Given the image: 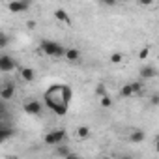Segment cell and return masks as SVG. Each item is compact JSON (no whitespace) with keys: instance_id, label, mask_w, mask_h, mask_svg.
<instances>
[{"instance_id":"cell-1","label":"cell","mask_w":159,"mask_h":159,"mask_svg":"<svg viewBox=\"0 0 159 159\" xmlns=\"http://www.w3.org/2000/svg\"><path fill=\"white\" fill-rule=\"evenodd\" d=\"M71 96H73V92H71L69 86H66V84H52L47 90V94H45V103H47V107L52 112L64 116L67 112Z\"/></svg>"},{"instance_id":"cell-2","label":"cell","mask_w":159,"mask_h":159,"mask_svg":"<svg viewBox=\"0 0 159 159\" xmlns=\"http://www.w3.org/2000/svg\"><path fill=\"white\" fill-rule=\"evenodd\" d=\"M39 49L43 54H47L51 58H66V51H67V47H64L62 43L52 41V39H43L39 43Z\"/></svg>"},{"instance_id":"cell-3","label":"cell","mask_w":159,"mask_h":159,"mask_svg":"<svg viewBox=\"0 0 159 159\" xmlns=\"http://www.w3.org/2000/svg\"><path fill=\"white\" fill-rule=\"evenodd\" d=\"M43 140H45L47 146H54L56 148V146L64 144V140H66V129H52V131L45 133Z\"/></svg>"},{"instance_id":"cell-4","label":"cell","mask_w":159,"mask_h":159,"mask_svg":"<svg viewBox=\"0 0 159 159\" xmlns=\"http://www.w3.org/2000/svg\"><path fill=\"white\" fill-rule=\"evenodd\" d=\"M17 69V60L10 54H0V71L2 73H11Z\"/></svg>"},{"instance_id":"cell-5","label":"cell","mask_w":159,"mask_h":159,"mask_svg":"<svg viewBox=\"0 0 159 159\" xmlns=\"http://www.w3.org/2000/svg\"><path fill=\"white\" fill-rule=\"evenodd\" d=\"M23 109H25V112L30 114V116H39L41 111H43V105H41V101H38V99H26L25 105H23Z\"/></svg>"},{"instance_id":"cell-6","label":"cell","mask_w":159,"mask_h":159,"mask_svg":"<svg viewBox=\"0 0 159 159\" xmlns=\"http://www.w3.org/2000/svg\"><path fill=\"white\" fill-rule=\"evenodd\" d=\"M0 98H2V101L13 99L15 98V84L13 83H4L0 86Z\"/></svg>"},{"instance_id":"cell-7","label":"cell","mask_w":159,"mask_h":159,"mask_svg":"<svg viewBox=\"0 0 159 159\" xmlns=\"http://www.w3.org/2000/svg\"><path fill=\"white\" fill-rule=\"evenodd\" d=\"M144 139H146V133H144L140 127H133V129L127 131V140L133 142V144H139V142H142Z\"/></svg>"},{"instance_id":"cell-8","label":"cell","mask_w":159,"mask_h":159,"mask_svg":"<svg viewBox=\"0 0 159 159\" xmlns=\"http://www.w3.org/2000/svg\"><path fill=\"white\" fill-rule=\"evenodd\" d=\"M139 75H140L142 81H148V79H155V77H157V67L146 64V66H142V67L139 69Z\"/></svg>"},{"instance_id":"cell-9","label":"cell","mask_w":159,"mask_h":159,"mask_svg":"<svg viewBox=\"0 0 159 159\" xmlns=\"http://www.w3.org/2000/svg\"><path fill=\"white\" fill-rule=\"evenodd\" d=\"M8 10L13 11V13H25L30 10V4L28 2H21V0H15V2H8Z\"/></svg>"},{"instance_id":"cell-10","label":"cell","mask_w":159,"mask_h":159,"mask_svg":"<svg viewBox=\"0 0 159 159\" xmlns=\"http://www.w3.org/2000/svg\"><path fill=\"white\" fill-rule=\"evenodd\" d=\"M64 60H67L69 64L81 62V51L75 49V47H67V51H66V58H64Z\"/></svg>"},{"instance_id":"cell-11","label":"cell","mask_w":159,"mask_h":159,"mask_svg":"<svg viewBox=\"0 0 159 159\" xmlns=\"http://www.w3.org/2000/svg\"><path fill=\"white\" fill-rule=\"evenodd\" d=\"M90 135H92V129H90L88 125H79V127L75 129V139H77V140H88Z\"/></svg>"},{"instance_id":"cell-12","label":"cell","mask_w":159,"mask_h":159,"mask_svg":"<svg viewBox=\"0 0 159 159\" xmlns=\"http://www.w3.org/2000/svg\"><path fill=\"white\" fill-rule=\"evenodd\" d=\"M19 77L23 79L25 83H32L34 79H36V71L32 67H21L19 69Z\"/></svg>"},{"instance_id":"cell-13","label":"cell","mask_w":159,"mask_h":159,"mask_svg":"<svg viewBox=\"0 0 159 159\" xmlns=\"http://www.w3.org/2000/svg\"><path fill=\"white\" fill-rule=\"evenodd\" d=\"M15 135V129L13 127H10V125H0V139H2V142H6L8 139H11Z\"/></svg>"},{"instance_id":"cell-14","label":"cell","mask_w":159,"mask_h":159,"mask_svg":"<svg viewBox=\"0 0 159 159\" xmlns=\"http://www.w3.org/2000/svg\"><path fill=\"white\" fill-rule=\"evenodd\" d=\"M118 94H120V98H135V96H137V94H135V90H133V86H131V83H127V84L120 86Z\"/></svg>"},{"instance_id":"cell-15","label":"cell","mask_w":159,"mask_h":159,"mask_svg":"<svg viewBox=\"0 0 159 159\" xmlns=\"http://www.w3.org/2000/svg\"><path fill=\"white\" fill-rule=\"evenodd\" d=\"M54 17H56L58 21L66 23V25H69V23H71V21H69V15H67V11H66V10H62V8L54 10Z\"/></svg>"},{"instance_id":"cell-16","label":"cell","mask_w":159,"mask_h":159,"mask_svg":"<svg viewBox=\"0 0 159 159\" xmlns=\"http://www.w3.org/2000/svg\"><path fill=\"white\" fill-rule=\"evenodd\" d=\"M54 153L58 155V157H62V159H66L69 153H71V150H69V146L67 144H60V146H56V150H54Z\"/></svg>"},{"instance_id":"cell-17","label":"cell","mask_w":159,"mask_h":159,"mask_svg":"<svg viewBox=\"0 0 159 159\" xmlns=\"http://www.w3.org/2000/svg\"><path fill=\"white\" fill-rule=\"evenodd\" d=\"M109 60H111V64H122L124 54H122V52H112V54L109 56Z\"/></svg>"},{"instance_id":"cell-18","label":"cell","mask_w":159,"mask_h":159,"mask_svg":"<svg viewBox=\"0 0 159 159\" xmlns=\"http://www.w3.org/2000/svg\"><path fill=\"white\" fill-rule=\"evenodd\" d=\"M148 105H150V107H159V94H157V92H153V94L148 98Z\"/></svg>"},{"instance_id":"cell-19","label":"cell","mask_w":159,"mask_h":159,"mask_svg":"<svg viewBox=\"0 0 159 159\" xmlns=\"http://www.w3.org/2000/svg\"><path fill=\"white\" fill-rule=\"evenodd\" d=\"M131 86H133V90H135V94H137V96H139V94H142V90H144L142 81H133V83H131Z\"/></svg>"},{"instance_id":"cell-20","label":"cell","mask_w":159,"mask_h":159,"mask_svg":"<svg viewBox=\"0 0 159 159\" xmlns=\"http://www.w3.org/2000/svg\"><path fill=\"white\" fill-rule=\"evenodd\" d=\"M99 103H101L103 109H111V107H112V98H111V96H105V98L99 99Z\"/></svg>"},{"instance_id":"cell-21","label":"cell","mask_w":159,"mask_h":159,"mask_svg":"<svg viewBox=\"0 0 159 159\" xmlns=\"http://www.w3.org/2000/svg\"><path fill=\"white\" fill-rule=\"evenodd\" d=\"M96 94L99 96V99L105 98V96H109V94H107V88H105L103 84H98V86H96Z\"/></svg>"},{"instance_id":"cell-22","label":"cell","mask_w":159,"mask_h":159,"mask_svg":"<svg viewBox=\"0 0 159 159\" xmlns=\"http://www.w3.org/2000/svg\"><path fill=\"white\" fill-rule=\"evenodd\" d=\"M8 41H10L8 34H6V32H2V34H0V47H6V45H8Z\"/></svg>"},{"instance_id":"cell-23","label":"cell","mask_w":159,"mask_h":159,"mask_svg":"<svg viewBox=\"0 0 159 159\" xmlns=\"http://www.w3.org/2000/svg\"><path fill=\"white\" fill-rule=\"evenodd\" d=\"M118 159H135V155L133 153H120Z\"/></svg>"},{"instance_id":"cell-24","label":"cell","mask_w":159,"mask_h":159,"mask_svg":"<svg viewBox=\"0 0 159 159\" xmlns=\"http://www.w3.org/2000/svg\"><path fill=\"white\" fill-rule=\"evenodd\" d=\"M153 148H155V152L159 153V135H155V140H153Z\"/></svg>"},{"instance_id":"cell-25","label":"cell","mask_w":159,"mask_h":159,"mask_svg":"<svg viewBox=\"0 0 159 159\" xmlns=\"http://www.w3.org/2000/svg\"><path fill=\"white\" fill-rule=\"evenodd\" d=\"M66 159H81V155H77V153H73V152H71V153H69Z\"/></svg>"},{"instance_id":"cell-26","label":"cell","mask_w":159,"mask_h":159,"mask_svg":"<svg viewBox=\"0 0 159 159\" xmlns=\"http://www.w3.org/2000/svg\"><path fill=\"white\" fill-rule=\"evenodd\" d=\"M148 51H150L148 47H146V49H142V51H140V58H146V54H148Z\"/></svg>"},{"instance_id":"cell-27","label":"cell","mask_w":159,"mask_h":159,"mask_svg":"<svg viewBox=\"0 0 159 159\" xmlns=\"http://www.w3.org/2000/svg\"><path fill=\"white\" fill-rule=\"evenodd\" d=\"M99 159H114V157H111V155H101Z\"/></svg>"}]
</instances>
